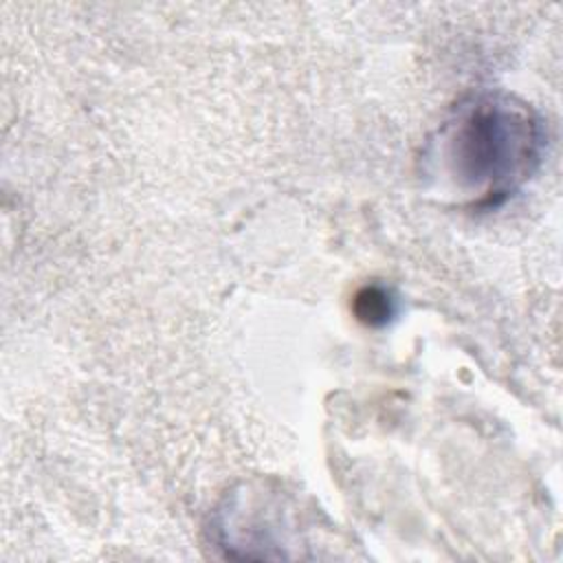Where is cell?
Instances as JSON below:
<instances>
[{"label":"cell","mask_w":563,"mask_h":563,"mask_svg":"<svg viewBox=\"0 0 563 563\" xmlns=\"http://www.w3.org/2000/svg\"><path fill=\"white\" fill-rule=\"evenodd\" d=\"M543 150L545 125L526 101L479 92L455 106L429 141L427 176L457 202L490 209L530 180Z\"/></svg>","instance_id":"obj_1"},{"label":"cell","mask_w":563,"mask_h":563,"mask_svg":"<svg viewBox=\"0 0 563 563\" xmlns=\"http://www.w3.org/2000/svg\"><path fill=\"white\" fill-rule=\"evenodd\" d=\"M354 314L365 325L380 328V325H385V323H389L394 319V314H396V299H394L391 290L385 288V286H376V284L363 286L354 295Z\"/></svg>","instance_id":"obj_2"}]
</instances>
